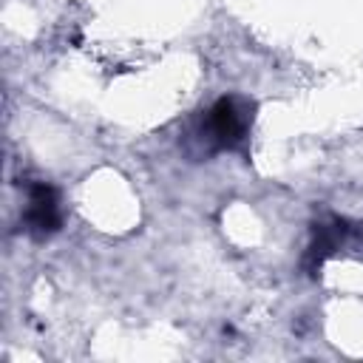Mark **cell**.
<instances>
[{"label":"cell","mask_w":363,"mask_h":363,"mask_svg":"<svg viewBox=\"0 0 363 363\" xmlns=\"http://www.w3.org/2000/svg\"><path fill=\"white\" fill-rule=\"evenodd\" d=\"M250 119L252 116L247 113V108L241 105V99L221 96L210 108V113H207V133H210V139L218 147H235L244 139V133L250 128Z\"/></svg>","instance_id":"6da1fadb"},{"label":"cell","mask_w":363,"mask_h":363,"mask_svg":"<svg viewBox=\"0 0 363 363\" xmlns=\"http://www.w3.org/2000/svg\"><path fill=\"white\" fill-rule=\"evenodd\" d=\"M26 230L34 235H48L60 227V201L54 187L48 184H31L28 190V204H26Z\"/></svg>","instance_id":"7a4b0ae2"}]
</instances>
